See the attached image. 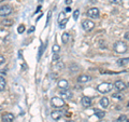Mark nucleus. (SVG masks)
I'll return each mask as SVG.
<instances>
[{"label": "nucleus", "mask_w": 129, "mask_h": 122, "mask_svg": "<svg viewBox=\"0 0 129 122\" xmlns=\"http://www.w3.org/2000/svg\"><path fill=\"white\" fill-rule=\"evenodd\" d=\"M114 50L116 53H118V54H124V53H126L127 50H128V47H127V44L123 42V41H117V42H115L114 43Z\"/></svg>", "instance_id": "obj_1"}, {"label": "nucleus", "mask_w": 129, "mask_h": 122, "mask_svg": "<svg viewBox=\"0 0 129 122\" xmlns=\"http://www.w3.org/2000/svg\"><path fill=\"white\" fill-rule=\"evenodd\" d=\"M112 89H113V85L111 83H109V82H102L99 85H97V90H98L100 93H103V94L109 93Z\"/></svg>", "instance_id": "obj_2"}, {"label": "nucleus", "mask_w": 129, "mask_h": 122, "mask_svg": "<svg viewBox=\"0 0 129 122\" xmlns=\"http://www.w3.org/2000/svg\"><path fill=\"white\" fill-rule=\"evenodd\" d=\"M12 13V8L9 5H5L2 7H0V16L2 17H6V16H9Z\"/></svg>", "instance_id": "obj_3"}, {"label": "nucleus", "mask_w": 129, "mask_h": 122, "mask_svg": "<svg viewBox=\"0 0 129 122\" xmlns=\"http://www.w3.org/2000/svg\"><path fill=\"white\" fill-rule=\"evenodd\" d=\"M82 27H83V29L85 31H90V30L94 29L95 23L92 21H90V19H86V21H84L82 23Z\"/></svg>", "instance_id": "obj_4"}, {"label": "nucleus", "mask_w": 129, "mask_h": 122, "mask_svg": "<svg viewBox=\"0 0 129 122\" xmlns=\"http://www.w3.org/2000/svg\"><path fill=\"white\" fill-rule=\"evenodd\" d=\"M51 103L56 108H60V107L64 106V100L62 98H60V97H53L51 100Z\"/></svg>", "instance_id": "obj_5"}, {"label": "nucleus", "mask_w": 129, "mask_h": 122, "mask_svg": "<svg viewBox=\"0 0 129 122\" xmlns=\"http://www.w3.org/2000/svg\"><path fill=\"white\" fill-rule=\"evenodd\" d=\"M87 16H89L91 18H99V10L97 9V8H90V9H88L87 11Z\"/></svg>", "instance_id": "obj_6"}, {"label": "nucleus", "mask_w": 129, "mask_h": 122, "mask_svg": "<svg viewBox=\"0 0 129 122\" xmlns=\"http://www.w3.org/2000/svg\"><path fill=\"white\" fill-rule=\"evenodd\" d=\"M51 117L53 120L58 121L63 117V111L62 110H54V111L51 112Z\"/></svg>", "instance_id": "obj_7"}, {"label": "nucleus", "mask_w": 129, "mask_h": 122, "mask_svg": "<svg viewBox=\"0 0 129 122\" xmlns=\"http://www.w3.org/2000/svg\"><path fill=\"white\" fill-rule=\"evenodd\" d=\"M113 88H115L117 91H124L125 89L127 88V84L125 83V82H123V81H120V80H117V81H115L114 82V87Z\"/></svg>", "instance_id": "obj_8"}, {"label": "nucleus", "mask_w": 129, "mask_h": 122, "mask_svg": "<svg viewBox=\"0 0 129 122\" xmlns=\"http://www.w3.org/2000/svg\"><path fill=\"white\" fill-rule=\"evenodd\" d=\"M81 104L84 108H88L91 106V98L88 96H83L82 99H81Z\"/></svg>", "instance_id": "obj_9"}, {"label": "nucleus", "mask_w": 129, "mask_h": 122, "mask_svg": "<svg viewBox=\"0 0 129 122\" xmlns=\"http://www.w3.org/2000/svg\"><path fill=\"white\" fill-rule=\"evenodd\" d=\"M1 120H2V122H13L14 121V116L12 115L11 112H6V113L2 115Z\"/></svg>", "instance_id": "obj_10"}, {"label": "nucleus", "mask_w": 129, "mask_h": 122, "mask_svg": "<svg viewBox=\"0 0 129 122\" xmlns=\"http://www.w3.org/2000/svg\"><path fill=\"white\" fill-rule=\"evenodd\" d=\"M59 95L64 99H71L72 98V93L68 90V89H66V90H61L59 92Z\"/></svg>", "instance_id": "obj_11"}, {"label": "nucleus", "mask_w": 129, "mask_h": 122, "mask_svg": "<svg viewBox=\"0 0 129 122\" xmlns=\"http://www.w3.org/2000/svg\"><path fill=\"white\" fill-rule=\"evenodd\" d=\"M90 80H91V77L87 75H81L78 78V81L80 83H86V82H89Z\"/></svg>", "instance_id": "obj_12"}, {"label": "nucleus", "mask_w": 129, "mask_h": 122, "mask_svg": "<svg viewBox=\"0 0 129 122\" xmlns=\"http://www.w3.org/2000/svg\"><path fill=\"white\" fill-rule=\"evenodd\" d=\"M58 87H59L60 89H62V90H66V89L69 88V83H68L67 80L61 79V80L58 81Z\"/></svg>", "instance_id": "obj_13"}, {"label": "nucleus", "mask_w": 129, "mask_h": 122, "mask_svg": "<svg viewBox=\"0 0 129 122\" xmlns=\"http://www.w3.org/2000/svg\"><path fill=\"white\" fill-rule=\"evenodd\" d=\"M100 105H101L103 108H108V106L110 105V101H109L108 97H102V98L100 99Z\"/></svg>", "instance_id": "obj_14"}, {"label": "nucleus", "mask_w": 129, "mask_h": 122, "mask_svg": "<svg viewBox=\"0 0 129 122\" xmlns=\"http://www.w3.org/2000/svg\"><path fill=\"white\" fill-rule=\"evenodd\" d=\"M6 85H7L6 79L3 78V77H0V92H1V91H5Z\"/></svg>", "instance_id": "obj_15"}, {"label": "nucleus", "mask_w": 129, "mask_h": 122, "mask_svg": "<svg viewBox=\"0 0 129 122\" xmlns=\"http://www.w3.org/2000/svg\"><path fill=\"white\" fill-rule=\"evenodd\" d=\"M95 115L99 118V119H102L106 116V112L102 111V110H99V109H95Z\"/></svg>", "instance_id": "obj_16"}, {"label": "nucleus", "mask_w": 129, "mask_h": 122, "mask_svg": "<svg viewBox=\"0 0 129 122\" xmlns=\"http://www.w3.org/2000/svg\"><path fill=\"white\" fill-rule=\"evenodd\" d=\"M70 70L72 72H78L80 70V67H79V65H76V64H71L70 65Z\"/></svg>", "instance_id": "obj_17"}, {"label": "nucleus", "mask_w": 129, "mask_h": 122, "mask_svg": "<svg viewBox=\"0 0 129 122\" xmlns=\"http://www.w3.org/2000/svg\"><path fill=\"white\" fill-rule=\"evenodd\" d=\"M129 63V57H127V58H122V59H119L118 62H117V64L119 65V66H124V65H126V64H128Z\"/></svg>", "instance_id": "obj_18"}, {"label": "nucleus", "mask_w": 129, "mask_h": 122, "mask_svg": "<svg viewBox=\"0 0 129 122\" xmlns=\"http://www.w3.org/2000/svg\"><path fill=\"white\" fill-rule=\"evenodd\" d=\"M46 43H47V42H46ZM46 43H43L42 46H41V48H40L39 53H38V59H39V58H41V56H42V54H43V51H44V49H45Z\"/></svg>", "instance_id": "obj_19"}, {"label": "nucleus", "mask_w": 129, "mask_h": 122, "mask_svg": "<svg viewBox=\"0 0 129 122\" xmlns=\"http://www.w3.org/2000/svg\"><path fill=\"white\" fill-rule=\"evenodd\" d=\"M1 24L5 26H11L12 24H13V21H12V19H3L1 22Z\"/></svg>", "instance_id": "obj_20"}, {"label": "nucleus", "mask_w": 129, "mask_h": 122, "mask_svg": "<svg viewBox=\"0 0 129 122\" xmlns=\"http://www.w3.org/2000/svg\"><path fill=\"white\" fill-rule=\"evenodd\" d=\"M113 98H116V99H119V100H122L124 98V96L123 94H120V93H114V94L112 95Z\"/></svg>", "instance_id": "obj_21"}, {"label": "nucleus", "mask_w": 129, "mask_h": 122, "mask_svg": "<svg viewBox=\"0 0 129 122\" xmlns=\"http://www.w3.org/2000/svg\"><path fill=\"white\" fill-rule=\"evenodd\" d=\"M64 18H66V13H64V12H61L58 16V23H61Z\"/></svg>", "instance_id": "obj_22"}, {"label": "nucleus", "mask_w": 129, "mask_h": 122, "mask_svg": "<svg viewBox=\"0 0 129 122\" xmlns=\"http://www.w3.org/2000/svg\"><path fill=\"white\" fill-rule=\"evenodd\" d=\"M68 40H69V34L64 32V34L62 35V42H63V43H67Z\"/></svg>", "instance_id": "obj_23"}, {"label": "nucleus", "mask_w": 129, "mask_h": 122, "mask_svg": "<svg viewBox=\"0 0 129 122\" xmlns=\"http://www.w3.org/2000/svg\"><path fill=\"white\" fill-rule=\"evenodd\" d=\"M25 29H26L25 25H19L18 28H17V32H18V34H23V32L25 31Z\"/></svg>", "instance_id": "obj_24"}, {"label": "nucleus", "mask_w": 129, "mask_h": 122, "mask_svg": "<svg viewBox=\"0 0 129 122\" xmlns=\"http://www.w3.org/2000/svg\"><path fill=\"white\" fill-rule=\"evenodd\" d=\"M99 48H101V49H106L107 48V44H106V41L104 40H99Z\"/></svg>", "instance_id": "obj_25"}, {"label": "nucleus", "mask_w": 129, "mask_h": 122, "mask_svg": "<svg viewBox=\"0 0 129 122\" xmlns=\"http://www.w3.org/2000/svg\"><path fill=\"white\" fill-rule=\"evenodd\" d=\"M79 15H80V10H79V9L74 10V11H73V18L75 19V21L79 18Z\"/></svg>", "instance_id": "obj_26"}, {"label": "nucleus", "mask_w": 129, "mask_h": 122, "mask_svg": "<svg viewBox=\"0 0 129 122\" xmlns=\"http://www.w3.org/2000/svg\"><path fill=\"white\" fill-rule=\"evenodd\" d=\"M125 120H127V117L125 116V115H123V116H120L117 120H115L114 122H124Z\"/></svg>", "instance_id": "obj_27"}, {"label": "nucleus", "mask_w": 129, "mask_h": 122, "mask_svg": "<svg viewBox=\"0 0 129 122\" xmlns=\"http://www.w3.org/2000/svg\"><path fill=\"white\" fill-rule=\"evenodd\" d=\"M59 51H60V47L58 46V44H54L53 46V52L54 53H58Z\"/></svg>", "instance_id": "obj_28"}, {"label": "nucleus", "mask_w": 129, "mask_h": 122, "mask_svg": "<svg viewBox=\"0 0 129 122\" xmlns=\"http://www.w3.org/2000/svg\"><path fill=\"white\" fill-rule=\"evenodd\" d=\"M123 0H109V2L112 3V5H119V3H122Z\"/></svg>", "instance_id": "obj_29"}, {"label": "nucleus", "mask_w": 129, "mask_h": 122, "mask_svg": "<svg viewBox=\"0 0 129 122\" xmlns=\"http://www.w3.org/2000/svg\"><path fill=\"white\" fill-rule=\"evenodd\" d=\"M67 22H68V18H64L61 23H59L60 28H64V25H66V23H67Z\"/></svg>", "instance_id": "obj_30"}, {"label": "nucleus", "mask_w": 129, "mask_h": 122, "mask_svg": "<svg viewBox=\"0 0 129 122\" xmlns=\"http://www.w3.org/2000/svg\"><path fill=\"white\" fill-rule=\"evenodd\" d=\"M58 59H59V56L57 53H54V56H53V60L54 62H58Z\"/></svg>", "instance_id": "obj_31"}, {"label": "nucleus", "mask_w": 129, "mask_h": 122, "mask_svg": "<svg viewBox=\"0 0 129 122\" xmlns=\"http://www.w3.org/2000/svg\"><path fill=\"white\" fill-rule=\"evenodd\" d=\"M51 16H52V11L48 12V14H47V18H46V24H48V22H50V19H51Z\"/></svg>", "instance_id": "obj_32"}, {"label": "nucleus", "mask_w": 129, "mask_h": 122, "mask_svg": "<svg viewBox=\"0 0 129 122\" xmlns=\"http://www.w3.org/2000/svg\"><path fill=\"white\" fill-rule=\"evenodd\" d=\"M124 38H125V39H126V40H128V41H129V31H127V32H126V34H125V35H124Z\"/></svg>", "instance_id": "obj_33"}, {"label": "nucleus", "mask_w": 129, "mask_h": 122, "mask_svg": "<svg viewBox=\"0 0 129 122\" xmlns=\"http://www.w3.org/2000/svg\"><path fill=\"white\" fill-rule=\"evenodd\" d=\"M34 30H35V27H31V28H29V30H28V34L30 35V32H32Z\"/></svg>", "instance_id": "obj_34"}, {"label": "nucleus", "mask_w": 129, "mask_h": 122, "mask_svg": "<svg viewBox=\"0 0 129 122\" xmlns=\"http://www.w3.org/2000/svg\"><path fill=\"white\" fill-rule=\"evenodd\" d=\"M71 2H72V0H66V5H67V6L71 5Z\"/></svg>", "instance_id": "obj_35"}, {"label": "nucleus", "mask_w": 129, "mask_h": 122, "mask_svg": "<svg viewBox=\"0 0 129 122\" xmlns=\"http://www.w3.org/2000/svg\"><path fill=\"white\" fill-rule=\"evenodd\" d=\"M3 60H5V58H3V56H0V65H1L3 63Z\"/></svg>", "instance_id": "obj_36"}, {"label": "nucleus", "mask_w": 129, "mask_h": 122, "mask_svg": "<svg viewBox=\"0 0 129 122\" xmlns=\"http://www.w3.org/2000/svg\"><path fill=\"white\" fill-rule=\"evenodd\" d=\"M66 12H71V8L70 7H67L66 8Z\"/></svg>", "instance_id": "obj_37"}, {"label": "nucleus", "mask_w": 129, "mask_h": 122, "mask_svg": "<svg viewBox=\"0 0 129 122\" xmlns=\"http://www.w3.org/2000/svg\"><path fill=\"white\" fill-rule=\"evenodd\" d=\"M90 2H91V3H96L97 0H90Z\"/></svg>", "instance_id": "obj_38"}, {"label": "nucleus", "mask_w": 129, "mask_h": 122, "mask_svg": "<svg viewBox=\"0 0 129 122\" xmlns=\"http://www.w3.org/2000/svg\"><path fill=\"white\" fill-rule=\"evenodd\" d=\"M38 1H39V2H42V1H43V0H38Z\"/></svg>", "instance_id": "obj_39"}, {"label": "nucleus", "mask_w": 129, "mask_h": 122, "mask_svg": "<svg viewBox=\"0 0 129 122\" xmlns=\"http://www.w3.org/2000/svg\"><path fill=\"white\" fill-rule=\"evenodd\" d=\"M67 122H74V121H67Z\"/></svg>", "instance_id": "obj_40"}, {"label": "nucleus", "mask_w": 129, "mask_h": 122, "mask_svg": "<svg viewBox=\"0 0 129 122\" xmlns=\"http://www.w3.org/2000/svg\"><path fill=\"white\" fill-rule=\"evenodd\" d=\"M2 1H3V0H0V2H2Z\"/></svg>", "instance_id": "obj_41"}, {"label": "nucleus", "mask_w": 129, "mask_h": 122, "mask_svg": "<svg viewBox=\"0 0 129 122\" xmlns=\"http://www.w3.org/2000/svg\"><path fill=\"white\" fill-rule=\"evenodd\" d=\"M127 122H129V119H128V120H127Z\"/></svg>", "instance_id": "obj_42"}, {"label": "nucleus", "mask_w": 129, "mask_h": 122, "mask_svg": "<svg viewBox=\"0 0 129 122\" xmlns=\"http://www.w3.org/2000/svg\"><path fill=\"white\" fill-rule=\"evenodd\" d=\"M127 85H128V87H129V83H128V84H127Z\"/></svg>", "instance_id": "obj_43"}, {"label": "nucleus", "mask_w": 129, "mask_h": 122, "mask_svg": "<svg viewBox=\"0 0 129 122\" xmlns=\"http://www.w3.org/2000/svg\"><path fill=\"white\" fill-rule=\"evenodd\" d=\"M128 106H129V103H128Z\"/></svg>", "instance_id": "obj_44"}]
</instances>
